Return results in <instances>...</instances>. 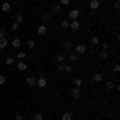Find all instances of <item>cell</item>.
<instances>
[{"label":"cell","mask_w":120,"mask_h":120,"mask_svg":"<svg viewBox=\"0 0 120 120\" xmlns=\"http://www.w3.org/2000/svg\"><path fill=\"white\" fill-rule=\"evenodd\" d=\"M71 94H72V98L79 99V98L82 96V91H80V88H77V86H72V88H71Z\"/></svg>","instance_id":"obj_1"},{"label":"cell","mask_w":120,"mask_h":120,"mask_svg":"<svg viewBox=\"0 0 120 120\" xmlns=\"http://www.w3.org/2000/svg\"><path fill=\"white\" fill-rule=\"evenodd\" d=\"M69 27L72 29V30H79V29H80V22H79L77 19H74V21H69Z\"/></svg>","instance_id":"obj_2"},{"label":"cell","mask_w":120,"mask_h":120,"mask_svg":"<svg viewBox=\"0 0 120 120\" xmlns=\"http://www.w3.org/2000/svg\"><path fill=\"white\" fill-rule=\"evenodd\" d=\"M35 85H37L38 88H45L46 86V79L45 77H38V80L35 82Z\"/></svg>","instance_id":"obj_3"},{"label":"cell","mask_w":120,"mask_h":120,"mask_svg":"<svg viewBox=\"0 0 120 120\" xmlns=\"http://www.w3.org/2000/svg\"><path fill=\"white\" fill-rule=\"evenodd\" d=\"M79 16H80V11H79V10H71V11H69V18H71V21L77 19Z\"/></svg>","instance_id":"obj_4"},{"label":"cell","mask_w":120,"mask_h":120,"mask_svg":"<svg viewBox=\"0 0 120 120\" xmlns=\"http://www.w3.org/2000/svg\"><path fill=\"white\" fill-rule=\"evenodd\" d=\"M16 67H18V71H21V72L27 71V64H26L24 61H18V63H16Z\"/></svg>","instance_id":"obj_5"},{"label":"cell","mask_w":120,"mask_h":120,"mask_svg":"<svg viewBox=\"0 0 120 120\" xmlns=\"http://www.w3.org/2000/svg\"><path fill=\"white\" fill-rule=\"evenodd\" d=\"M11 46H13V48H21V46H22V42H21V38H13V40H11Z\"/></svg>","instance_id":"obj_6"},{"label":"cell","mask_w":120,"mask_h":120,"mask_svg":"<svg viewBox=\"0 0 120 120\" xmlns=\"http://www.w3.org/2000/svg\"><path fill=\"white\" fill-rule=\"evenodd\" d=\"M37 34L38 35H46V26L45 24H40L37 27Z\"/></svg>","instance_id":"obj_7"},{"label":"cell","mask_w":120,"mask_h":120,"mask_svg":"<svg viewBox=\"0 0 120 120\" xmlns=\"http://www.w3.org/2000/svg\"><path fill=\"white\" fill-rule=\"evenodd\" d=\"M75 48V53H79V55H83L85 51H86V46L85 45H77V46H74Z\"/></svg>","instance_id":"obj_8"},{"label":"cell","mask_w":120,"mask_h":120,"mask_svg":"<svg viewBox=\"0 0 120 120\" xmlns=\"http://www.w3.org/2000/svg\"><path fill=\"white\" fill-rule=\"evenodd\" d=\"M26 82H27V85H29V86H34V85H35V82H37V79H35V77H32V75H29Z\"/></svg>","instance_id":"obj_9"},{"label":"cell","mask_w":120,"mask_h":120,"mask_svg":"<svg viewBox=\"0 0 120 120\" xmlns=\"http://www.w3.org/2000/svg\"><path fill=\"white\" fill-rule=\"evenodd\" d=\"M90 8L91 10H98L99 8V0H91V2H90Z\"/></svg>","instance_id":"obj_10"},{"label":"cell","mask_w":120,"mask_h":120,"mask_svg":"<svg viewBox=\"0 0 120 120\" xmlns=\"http://www.w3.org/2000/svg\"><path fill=\"white\" fill-rule=\"evenodd\" d=\"M58 11H61V5L59 3H53L51 5V13H58Z\"/></svg>","instance_id":"obj_11"},{"label":"cell","mask_w":120,"mask_h":120,"mask_svg":"<svg viewBox=\"0 0 120 120\" xmlns=\"http://www.w3.org/2000/svg\"><path fill=\"white\" fill-rule=\"evenodd\" d=\"M26 51H18V55H16V59H19V61H22V59H26Z\"/></svg>","instance_id":"obj_12"},{"label":"cell","mask_w":120,"mask_h":120,"mask_svg":"<svg viewBox=\"0 0 120 120\" xmlns=\"http://www.w3.org/2000/svg\"><path fill=\"white\" fill-rule=\"evenodd\" d=\"M10 10H11V7H10V3H8V2H5V3L2 5V11H5V13H8Z\"/></svg>","instance_id":"obj_13"},{"label":"cell","mask_w":120,"mask_h":120,"mask_svg":"<svg viewBox=\"0 0 120 120\" xmlns=\"http://www.w3.org/2000/svg\"><path fill=\"white\" fill-rule=\"evenodd\" d=\"M63 46H64L66 50H72V42H69V40H64V42H63Z\"/></svg>","instance_id":"obj_14"},{"label":"cell","mask_w":120,"mask_h":120,"mask_svg":"<svg viewBox=\"0 0 120 120\" xmlns=\"http://www.w3.org/2000/svg\"><path fill=\"white\" fill-rule=\"evenodd\" d=\"M15 18H16V22H18V24H21V22L24 21V16H22V13H16V16H15Z\"/></svg>","instance_id":"obj_15"},{"label":"cell","mask_w":120,"mask_h":120,"mask_svg":"<svg viewBox=\"0 0 120 120\" xmlns=\"http://www.w3.org/2000/svg\"><path fill=\"white\" fill-rule=\"evenodd\" d=\"M79 59H80V55H79V53H71V61L77 63Z\"/></svg>","instance_id":"obj_16"},{"label":"cell","mask_w":120,"mask_h":120,"mask_svg":"<svg viewBox=\"0 0 120 120\" xmlns=\"http://www.w3.org/2000/svg\"><path fill=\"white\" fill-rule=\"evenodd\" d=\"M61 120H72V114H71V112H64L63 117H61Z\"/></svg>","instance_id":"obj_17"},{"label":"cell","mask_w":120,"mask_h":120,"mask_svg":"<svg viewBox=\"0 0 120 120\" xmlns=\"http://www.w3.org/2000/svg\"><path fill=\"white\" fill-rule=\"evenodd\" d=\"M7 45H8V40H7L5 37H3V38H0V50H3V48H5Z\"/></svg>","instance_id":"obj_18"},{"label":"cell","mask_w":120,"mask_h":120,"mask_svg":"<svg viewBox=\"0 0 120 120\" xmlns=\"http://www.w3.org/2000/svg\"><path fill=\"white\" fill-rule=\"evenodd\" d=\"M5 63H7V66H15V64H16L15 58H7V61H5Z\"/></svg>","instance_id":"obj_19"},{"label":"cell","mask_w":120,"mask_h":120,"mask_svg":"<svg viewBox=\"0 0 120 120\" xmlns=\"http://www.w3.org/2000/svg\"><path fill=\"white\" fill-rule=\"evenodd\" d=\"M93 79H94V82H102V74H94Z\"/></svg>","instance_id":"obj_20"},{"label":"cell","mask_w":120,"mask_h":120,"mask_svg":"<svg viewBox=\"0 0 120 120\" xmlns=\"http://www.w3.org/2000/svg\"><path fill=\"white\" fill-rule=\"evenodd\" d=\"M34 120H43V114H42V112H35Z\"/></svg>","instance_id":"obj_21"},{"label":"cell","mask_w":120,"mask_h":120,"mask_svg":"<svg viewBox=\"0 0 120 120\" xmlns=\"http://www.w3.org/2000/svg\"><path fill=\"white\" fill-rule=\"evenodd\" d=\"M42 19H43L45 22H48V21H51V15H50V13H45V15L42 16Z\"/></svg>","instance_id":"obj_22"},{"label":"cell","mask_w":120,"mask_h":120,"mask_svg":"<svg viewBox=\"0 0 120 120\" xmlns=\"http://www.w3.org/2000/svg\"><path fill=\"white\" fill-rule=\"evenodd\" d=\"M74 85L77 86V88H80V86H82V79H79V77H77V79L74 80Z\"/></svg>","instance_id":"obj_23"},{"label":"cell","mask_w":120,"mask_h":120,"mask_svg":"<svg viewBox=\"0 0 120 120\" xmlns=\"http://www.w3.org/2000/svg\"><path fill=\"white\" fill-rule=\"evenodd\" d=\"M18 29H19V24H18V22H16V21H15V22L11 24V30H13V32H16Z\"/></svg>","instance_id":"obj_24"},{"label":"cell","mask_w":120,"mask_h":120,"mask_svg":"<svg viewBox=\"0 0 120 120\" xmlns=\"http://www.w3.org/2000/svg\"><path fill=\"white\" fill-rule=\"evenodd\" d=\"M61 27H63V29H69V21H66V19H64V21H61Z\"/></svg>","instance_id":"obj_25"},{"label":"cell","mask_w":120,"mask_h":120,"mask_svg":"<svg viewBox=\"0 0 120 120\" xmlns=\"http://www.w3.org/2000/svg\"><path fill=\"white\" fill-rule=\"evenodd\" d=\"M56 61H58V63H63V61H64V55H59V53H58V55H56Z\"/></svg>","instance_id":"obj_26"},{"label":"cell","mask_w":120,"mask_h":120,"mask_svg":"<svg viewBox=\"0 0 120 120\" xmlns=\"http://www.w3.org/2000/svg\"><path fill=\"white\" fill-rule=\"evenodd\" d=\"M63 72H66V74H71V72H72V67H71V66H64V71H63Z\"/></svg>","instance_id":"obj_27"},{"label":"cell","mask_w":120,"mask_h":120,"mask_svg":"<svg viewBox=\"0 0 120 120\" xmlns=\"http://www.w3.org/2000/svg\"><path fill=\"white\" fill-rule=\"evenodd\" d=\"M91 43H93V45H98V43H99V37H96V35H94V37L91 38Z\"/></svg>","instance_id":"obj_28"},{"label":"cell","mask_w":120,"mask_h":120,"mask_svg":"<svg viewBox=\"0 0 120 120\" xmlns=\"http://www.w3.org/2000/svg\"><path fill=\"white\" fill-rule=\"evenodd\" d=\"M99 58H102V59H106V58H107V51H106V50H102L101 53H99Z\"/></svg>","instance_id":"obj_29"},{"label":"cell","mask_w":120,"mask_h":120,"mask_svg":"<svg viewBox=\"0 0 120 120\" xmlns=\"http://www.w3.org/2000/svg\"><path fill=\"white\" fill-rule=\"evenodd\" d=\"M114 86H115V85H114L112 82H106V88H107V90H112Z\"/></svg>","instance_id":"obj_30"},{"label":"cell","mask_w":120,"mask_h":120,"mask_svg":"<svg viewBox=\"0 0 120 120\" xmlns=\"http://www.w3.org/2000/svg\"><path fill=\"white\" fill-rule=\"evenodd\" d=\"M59 3L64 5V7H67V5H71V0H59Z\"/></svg>","instance_id":"obj_31"},{"label":"cell","mask_w":120,"mask_h":120,"mask_svg":"<svg viewBox=\"0 0 120 120\" xmlns=\"http://www.w3.org/2000/svg\"><path fill=\"white\" fill-rule=\"evenodd\" d=\"M26 45H27L29 48H34V46H35V43H34V40H27V43H26Z\"/></svg>","instance_id":"obj_32"},{"label":"cell","mask_w":120,"mask_h":120,"mask_svg":"<svg viewBox=\"0 0 120 120\" xmlns=\"http://www.w3.org/2000/svg\"><path fill=\"white\" fill-rule=\"evenodd\" d=\"M58 71H59V72L64 71V64H63V63H58Z\"/></svg>","instance_id":"obj_33"},{"label":"cell","mask_w":120,"mask_h":120,"mask_svg":"<svg viewBox=\"0 0 120 120\" xmlns=\"http://www.w3.org/2000/svg\"><path fill=\"white\" fill-rule=\"evenodd\" d=\"M15 119H16V120H22V119H24V115H22V114H21V112H18V114H16V117H15Z\"/></svg>","instance_id":"obj_34"},{"label":"cell","mask_w":120,"mask_h":120,"mask_svg":"<svg viewBox=\"0 0 120 120\" xmlns=\"http://www.w3.org/2000/svg\"><path fill=\"white\" fill-rule=\"evenodd\" d=\"M5 34H7V29H0V38L5 37Z\"/></svg>","instance_id":"obj_35"},{"label":"cell","mask_w":120,"mask_h":120,"mask_svg":"<svg viewBox=\"0 0 120 120\" xmlns=\"http://www.w3.org/2000/svg\"><path fill=\"white\" fill-rule=\"evenodd\" d=\"M5 82H7V79H5V75H2V74H0V85H3Z\"/></svg>","instance_id":"obj_36"},{"label":"cell","mask_w":120,"mask_h":120,"mask_svg":"<svg viewBox=\"0 0 120 120\" xmlns=\"http://www.w3.org/2000/svg\"><path fill=\"white\" fill-rule=\"evenodd\" d=\"M114 72H120V66H119V64L114 66Z\"/></svg>","instance_id":"obj_37"},{"label":"cell","mask_w":120,"mask_h":120,"mask_svg":"<svg viewBox=\"0 0 120 120\" xmlns=\"http://www.w3.org/2000/svg\"><path fill=\"white\" fill-rule=\"evenodd\" d=\"M102 50H106V51H107V50H109V45H107V43H102Z\"/></svg>","instance_id":"obj_38"}]
</instances>
